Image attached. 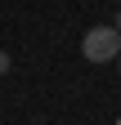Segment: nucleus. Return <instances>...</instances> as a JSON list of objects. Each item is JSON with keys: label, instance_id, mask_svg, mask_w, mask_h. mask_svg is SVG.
<instances>
[{"label": "nucleus", "instance_id": "nucleus-3", "mask_svg": "<svg viewBox=\"0 0 121 125\" xmlns=\"http://www.w3.org/2000/svg\"><path fill=\"white\" fill-rule=\"evenodd\" d=\"M112 27H117V36H121V13H117V22H112Z\"/></svg>", "mask_w": 121, "mask_h": 125}, {"label": "nucleus", "instance_id": "nucleus-5", "mask_svg": "<svg viewBox=\"0 0 121 125\" xmlns=\"http://www.w3.org/2000/svg\"><path fill=\"white\" fill-rule=\"evenodd\" d=\"M117 125H121V116H117Z\"/></svg>", "mask_w": 121, "mask_h": 125}, {"label": "nucleus", "instance_id": "nucleus-2", "mask_svg": "<svg viewBox=\"0 0 121 125\" xmlns=\"http://www.w3.org/2000/svg\"><path fill=\"white\" fill-rule=\"evenodd\" d=\"M9 67H13V58H9V54H5V49H0V76H5V72H9Z\"/></svg>", "mask_w": 121, "mask_h": 125}, {"label": "nucleus", "instance_id": "nucleus-1", "mask_svg": "<svg viewBox=\"0 0 121 125\" xmlns=\"http://www.w3.org/2000/svg\"><path fill=\"white\" fill-rule=\"evenodd\" d=\"M81 54L90 62H117L121 58V36H117V27H90L85 36H81Z\"/></svg>", "mask_w": 121, "mask_h": 125}, {"label": "nucleus", "instance_id": "nucleus-4", "mask_svg": "<svg viewBox=\"0 0 121 125\" xmlns=\"http://www.w3.org/2000/svg\"><path fill=\"white\" fill-rule=\"evenodd\" d=\"M117 72H121V58H117Z\"/></svg>", "mask_w": 121, "mask_h": 125}]
</instances>
